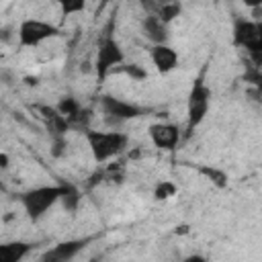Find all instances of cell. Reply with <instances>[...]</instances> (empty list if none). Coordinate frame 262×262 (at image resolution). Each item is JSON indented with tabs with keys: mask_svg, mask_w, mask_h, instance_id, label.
<instances>
[{
	"mask_svg": "<svg viewBox=\"0 0 262 262\" xmlns=\"http://www.w3.org/2000/svg\"><path fill=\"white\" fill-rule=\"evenodd\" d=\"M211 88L205 82V70L194 78L190 92H188V100H186V129H184V139L190 137L196 127L205 121L209 106H211Z\"/></svg>",
	"mask_w": 262,
	"mask_h": 262,
	"instance_id": "obj_1",
	"label": "cell"
},
{
	"mask_svg": "<svg viewBox=\"0 0 262 262\" xmlns=\"http://www.w3.org/2000/svg\"><path fill=\"white\" fill-rule=\"evenodd\" d=\"M31 250H33V244H29V242L0 244V262H20Z\"/></svg>",
	"mask_w": 262,
	"mask_h": 262,
	"instance_id": "obj_12",
	"label": "cell"
},
{
	"mask_svg": "<svg viewBox=\"0 0 262 262\" xmlns=\"http://www.w3.org/2000/svg\"><path fill=\"white\" fill-rule=\"evenodd\" d=\"M14 39H16V27H12V25H4V27H0V43L10 45Z\"/></svg>",
	"mask_w": 262,
	"mask_h": 262,
	"instance_id": "obj_20",
	"label": "cell"
},
{
	"mask_svg": "<svg viewBox=\"0 0 262 262\" xmlns=\"http://www.w3.org/2000/svg\"><path fill=\"white\" fill-rule=\"evenodd\" d=\"M141 33L151 45H164L168 41V25L156 14H145L141 18Z\"/></svg>",
	"mask_w": 262,
	"mask_h": 262,
	"instance_id": "obj_11",
	"label": "cell"
},
{
	"mask_svg": "<svg viewBox=\"0 0 262 262\" xmlns=\"http://www.w3.org/2000/svg\"><path fill=\"white\" fill-rule=\"evenodd\" d=\"M88 239H66V242H59L55 244L53 248H49L41 258L39 262H72L84 248H86Z\"/></svg>",
	"mask_w": 262,
	"mask_h": 262,
	"instance_id": "obj_9",
	"label": "cell"
},
{
	"mask_svg": "<svg viewBox=\"0 0 262 262\" xmlns=\"http://www.w3.org/2000/svg\"><path fill=\"white\" fill-rule=\"evenodd\" d=\"M63 194V182L61 184H43L35 186L20 194V205L31 221H39Z\"/></svg>",
	"mask_w": 262,
	"mask_h": 262,
	"instance_id": "obj_3",
	"label": "cell"
},
{
	"mask_svg": "<svg viewBox=\"0 0 262 262\" xmlns=\"http://www.w3.org/2000/svg\"><path fill=\"white\" fill-rule=\"evenodd\" d=\"M147 135H149L151 143L164 151L176 149V145L182 139V131L176 123H151L147 129Z\"/></svg>",
	"mask_w": 262,
	"mask_h": 262,
	"instance_id": "obj_8",
	"label": "cell"
},
{
	"mask_svg": "<svg viewBox=\"0 0 262 262\" xmlns=\"http://www.w3.org/2000/svg\"><path fill=\"white\" fill-rule=\"evenodd\" d=\"M68 149V139L66 137H51V156L61 158Z\"/></svg>",
	"mask_w": 262,
	"mask_h": 262,
	"instance_id": "obj_19",
	"label": "cell"
},
{
	"mask_svg": "<svg viewBox=\"0 0 262 262\" xmlns=\"http://www.w3.org/2000/svg\"><path fill=\"white\" fill-rule=\"evenodd\" d=\"M123 70H125L127 76H131V80H143V78H147V72L141 66H137V63H129Z\"/></svg>",
	"mask_w": 262,
	"mask_h": 262,
	"instance_id": "obj_21",
	"label": "cell"
},
{
	"mask_svg": "<svg viewBox=\"0 0 262 262\" xmlns=\"http://www.w3.org/2000/svg\"><path fill=\"white\" fill-rule=\"evenodd\" d=\"M4 80V84H12V74L8 72V70H2L0 72V82Z\"/></svg>",
	"mask_w": 262,
	"mask_h": 262,
	"instance_id": "obj_23",
	"label": "cell"
},
{
	"mask_svg": "<svg viewBox=\"0 0 262 262\" xmlns=\"http://www.w3.org/2000/svg\"><path fill=\"white\" fill-rule=\"evenodd\" d=\"M182 262H207V258L201 256V254H190V256H186Z\"/></svg>",
	"mask_w": 262,
	"mask_h": 262,
	"instance_id": "obj_22",
	"label": "cell"
},
{
	"mask_svg": "<svg viewBox=\"0 0 262 262\" xmlns=\"http://www.w3.org/2000/svg\"><path fill=\"white\" fill-rule=\"evenodd\" d=\"M59 35V29L47 20L41 18H25L16 27V41L18 47H39L47 39H53Z\"/></svg>",
	"mask_w": 262,
	"mask_h": 262,
	"instance_id": "obj_5",
	"label": "cell"
},
{
	"mask_svg": "<svg viewBox=\"0 0 262 262\" xmlns=\"http://www.w3.org/2000/svg\"><path fill=\"white\" fill-rule=\"evenodd\" d=\"M233 43L237 47H244L250 59L254 61V68L262 61V25L250 20L248 16H235L233 18Z\"/></svg>",
	"mask_w": 262,
	"mask_h": 262,
	"instance_id": "obj_4",
	"label": "cell"
},
{
	"mask_svg": "<svg viewBox=\"0 0 262 262\" xmlns=\"http://www.w3.org/2000/svg\"><path fill=\"white\" fill-rule=\"evenodd\" d=\"M84 133H86V141H88L92 160L96 164H104V162L117 158L119 154L125 151V147L129 143V137L123 131H115V129H111V131L88 129Z\"/></svg>",
	"mask_w": 262,
	"mask_h": 262,
	"instance_id": "obj_2",
	"label": "cell"
},
{
	"mask_svg": "<svg viewBox=\"0 0 262 262\" xmlns=\"http://www.w3.org/2000/svg\"><path fill=\"white\" fill-rule=\"evenodd\" d=\"M125 61V53L121 49V45L108 35L98 43L96 49V59H94V72L100 80H104L108 76V72L117 66H123Z\"/></svg>",
	"mask_w": 262,
	"mask_h": 262,
	"instance_id": "obj_6",
	"label": "cell"
},
{
	"mask_svg": "<svg viewBox=\"0 0 262 262\" xmlns=\"http://www.w3.org/2000/svg\"><path fill=\"white\" fill-rule=\"evenodd\" d=\"M25 84H27V86H37V84H39V80H37L35 76H33V78H31V76H27V78H25Z\"/></svg>",
	"mask_w": 262,
	"mask_h": 262,
	"instance_id": "obj_25",
	"label": "cell"
},
{
	"mask_svg": "<svg viewBox=\"0 0 262 262\" xmlns=\"http://www.w3.org/2000/svg\"><path fill=\"white\" fill-rule=\"evenodd\" d=\"M100 108L106 117L108 123H123V121H131V119H137L143 115V108L135 102H129V100H123L119 96H113V94H104L100 96Z\"/></svg>",
	"mask_w": 262,
	"mask_h": 262,
	"instance_id": "obj_7",
	"label": "cell"
},
{
	"mask_svg": "<svg viewBox=\"0 0 262 262\" xmlns=\"http://www.w3.org/2000/svg\"><path fill=\"white\" fill-rule=\"evenodd\" d=\"M176 184L172 182V180H160L156 186H154V199L156 201H166V199H170V196H174L176 194Z\"/></svg>",
	"mask_w": 262,
	"mask_h": 262,
	"instance_id": "obj_17",
	"label": "cell"
},
{
	"mask_svg": "<svg viewBox=\"0 0 262 262\" xmlns=\"http://www.w3.org/2000/svg\"><path fill=\"white\" fill-rule=\"evenodd\" d=\"M8 164H10L8 156H6V154H0V170H6V168H8Z\"/></svg>",
	"mask_w": 262,
	"mask_h": 262,
	"instance_id": "obj_24",
	"label": "cell"
},
{
	"mask_svg": "<svg viewBox=\"0 0 262 262\" xmlns=\"http://www.w3.org/2000/svg\"><path fill=\"white\" fill-rule=\"evenodd\" d=\"M80 108H82V104H80L78 98H74V96H61L59 102L55 104V111H57L61 117H66L68 121L74 119V117L78 115Z\"/></svg>",
	"mask_w": 262,
	"mask_h": 262,
	"instance_id": "obj_16",
	"label": "cell"
},
{
	"mask_svg": "<svg viewBox=\"0 0 262 262\" xmlns=\"http://www.w3.org/2000/svg\"><path fill=\"white\" fill-rule=\"evenodd\" d=\"M59 8H61L63 16H70V14L82 12V10L86 8V4H84V0H66V2L59 4Z\"/></svg>",
	"mask_w": 262,
	"mask_h": 262,
	"instance_id": "obj_18",
	"label": "cell"
},
{
	"mask_svg": "<svg viewBox=\"0 0 262 262\" xmlns=\"http://www.w3.org/2000/svg\"><path fill=\"white\" fill-rule=\"evenodd\" d=\"M61 205H63V209L68 211V213H74L78 207H80V201H82V194H80V190L74 186V184H66L63 182V194H61Z\"/></svg>",
	"mask_w": 262,
	"mask_h": 262,
	"instance_id": "obj_14",
	"label": "cell"
},
{
	"mask_svg": "<svg viewBox=\"0 0 262 262\" xmlns=\"http://www.w3.org/2000/svg\"><path fill=\"white\" fill-rule=\"evenodd\" d=\"M199 174H203L211 184H215L217 188H225L229 184V176L221 170V168H215V166H209V164H203L196 168Z\"/></svg>",
	"mask_w": 262,
	"mask_h": 262,
	"instance_id": "obj_13",
	"label": "cell"
},
{
	"mask_svg": "<svg viewBox=\"0 0 262 262\" xmlns=\"http://www.w3.org/2000/svg\"><path fill=\"white\" fill-rule=\"evenodd\" d=\"M147 53H149V59H151L156 72H160V74H170L178 66V53L168 43H164V45H151Z\"/></svg>",
	"mask_w": 262,
	"mask_h": 262,
	"instance_id": "obj_10",
	"label": "cell"
},
{
	"mask_svg": "<svg viewBox=\"0 0 262 262\" xmlns=\"http://www.w3.org/2000/svg\"><path fill=\"white\" fill-rule=\"evenodd\" d=\"M174 233H188V225H178Z\"/></svg>",
	"mask_w": 262,
	"mask_h": 262,
	"instance_id": "obj_26",
	"label": "cell"
},
{
	"mask_svg": "<svg viewBox=\"0 0 262 262\" xmlns=\"http://www.w3.org/2000/svg\"><path fill=\"white\" fill-rule=\"evenodd\" d=\"M182 12V4L180 2H164V4H158V10L154 12L162 23L170 25L176 16H180Z\"/></svg>",
	"mask_w": 262,
	"mask_h": 262,
	"instance_id": "obj_15",
	"label": "cell"
}]
</instances>
